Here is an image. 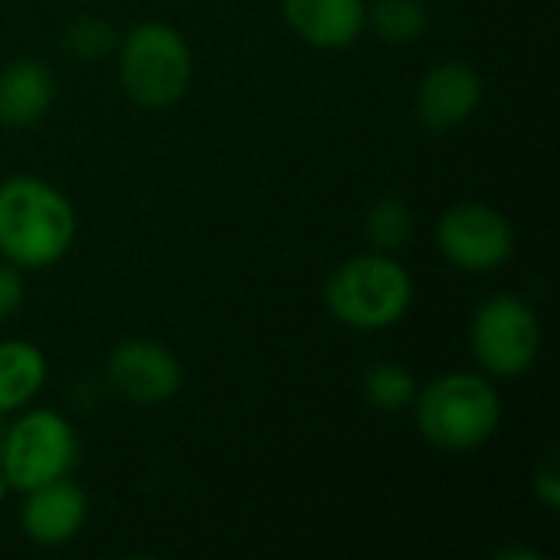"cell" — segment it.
<instances>
[{"label": "cell", "mask_w": 560, "mask_h": 560, "mask_svg": "<svg viewBox=\"0 0 560 560\" xmlns=\"http://www.w3.org/2000/svg\"><path fill=\"white\" fill-rule=\"evenodd\" d=\"M75 240V210L49 180L16 174L0 184V256L16 269L59 262Z\"/></svg>", "instance_id": "1"}, {"label": "cell", "mask_w": 560, "mask_h": 560, "mask_svg": "<svg viewBox=\"0 0 560 560\" xmlns=\"http://www.w3.org/2000/svg\"><path fill=\"white\" fill-rule=\"evenodd\" d=\"M535 495L545 509H560V472L555 456H548L538 469H535Z\"/></svg>", "instance_id": "19"}, {"label": "cell", "mask_w": 560, "mask_h": 560, "mask_svg": "<svg viewBox=\"0 0 560 560\" xmlns=\"http://www.w3.org/2000/svg\"><path fill=\"white\" fill-rule=\"evenodd\" d=\"M3 433H7V423H3V417H0V446H3Z\"/></svg>", "instance_id": "21"}, {"label": "cell", "mask_w": 560, "mask_h": 560, "mask_svg": "<svg viewBox=\"0 0 560 560\" xmlns=\"http://www.w3.org/2000/svg\"><path fill=\"white\" fill-rule=\"evenodd\" d=\"M282 16L315 49H345L368 30L364 0H282Z\"/></svg>", "instance_id": "11"}, {"label": "cell", "mask_w": 560, "mask_h": 560, "mask_svg": "<svg viewBox=\"0 0 560 560\" xmlns=\"http://www.w3.org/2000/svg\"><path fill=\"white\" fill-rule=\"evenodd\" d=\"M23 305V276L7 259L0 262V325L13 318Z\"/></svg>", "instance_id": "18"}, {"label": "cell", "mask_w": 560, "mask_h": 560, "mask_svg": "<svg viewBox=\"0 0 560 560\" xmlns=\"http://www.w3.org/2000/svg\"><path fill=\"white\" fill-rule=\"evenodd\" d=\"M105 377L121 400L135 407H161L180 390L184 368L167 345L154 338H128L108 351Z\"/></svg>", "instance_id": "8"}, {"label": "cell", "mask_w": 560, "mask_h": 560, "mask_svg": "<svg viewBox=\"0 0 560 560\" xmlns=\"http://www.w3.org/2000/svg\"><path fill=\"white\" fill-rule=\"evenodd\" d=\"M469 348L489 377H522L541 351L538 312L518 295L486 299L472 315Z\"/></svg>", "instance_id": "6"}, {"label": "cell", "mask_w": 560, "mask_h": 560, "mask_svg": "<svg viewBox=\"0 0 560 560\" xmlns=\"http://www.w3.org/2000/svg\"><path fill=\"white\" fill-rule=\"evenodd\" d=\"M7 492H10V486H7V479H3V472H0V502L7 499Z\"/></svg>", "instance_id": "20"}, {"label": "cell", "mask_w": 560, "mask_h": 560, "mask_svg": "<svg viewBox=\"0 0 560 560\" xmlns=\"http://www.w3.org/2000/svg\"><path fill=\"white\" fill-rule=\"evenodd\" d=\"M118 39L121 36L115 33L112 23L98 20V16H79L62 33V49L79 62H98L118 49Z\"/></svg>", "instance_id": "17"}, {"label": "cell", "mask_w": 560, "mask_h": 560, "mask_svg": "<svg viewBox=\"0 0 560 560\" xmlns=\"http://www.w3.org/2000/svg\"><path fill=\"white\" fill-rule=\"evenodd\" d=\"M364 233L368 243L381 253H394L400 249L410 236H413V213L404 200L397 197H384L371 207L368 220H364Z\"/></svg>", "instance_id": "16"}, {"label": "cell", "mask_w": 560, "mask_h": 560, "mask_svg": "<svg viewBox=\"0 0 560 560\" xmlns=\"http://www.w3.org/2000/svg\"><path fill=\"white\" fill-rule=\"evenodd\" d=\"M335 322L354 331L394 328L413 305V279L390 253H361L335 266L322 289Z\"/></svg>", "instance_id": "3"}, {"label": "cell", "mask_w": 560, "mask_h": 560, "mask_svg": "<svg viewBox=\"0 0 560 560\" xmlns=\"http://www.w3.org/2000/svg\"><path fill=\"white\" fill-rule=\"evenodd\" d=\"M417 430L427 443L446 453H469L486 446L502 427V397L495 384L472 371H450L417 387Z\"/></svg>", "instance_id": "2"}, {"label": "cell", "mask_w": 560, "mask_h": 560, "mask_svg": "<svg viewBox=\"0 0 560 560\" xmlns=\"http://www.w3.org/2000/svg\"><path fill=\"white\" fill-rule=\"evenodd\" d=\"M20 505V528L39 548L69 545L89 522V495L66 479H52L23 492Z\"/></svg>", "instance_id": "10"}, {"label": "cell", "mask_w": 560, "mask_h": 560, "mask_svg": "<svg viewBox=\"0 0 560 560\" xmlns=\"http://www.w3.org/2000/svg\"><path fill=\"white\" fill-rule=\"evenodd\" d=\"M118 79L125 95L141 108L177 105L194 79V52L171 23L148 20L118 39Z\"/></svg>", "instance_id": "4"}, {"label": "cell", "mask_w": 560, "mask_h": 560, "mask_svg": "<svg viewBox=\"0 0 560 560\" xmlns=\"http://www.w3.org/2000/svg\"><path fill=\"white\" fill-rule=\"evenodd\" d=\"M56 102V75L39 59H13L0 69V125L30 128Z\"/></svg>", "instance_id": "12"}, {"label": "cell", "mask_w": 560, "mask_h": 560, "mask_svg": "<svg viewBox=\"0 0 560 560\" xmlns=\"http://www.w3.org/2000/svg\"><path fill=\"white\" fill-rule=\"evenodd\" d=\"M436 246L443 259L463 272L482 276L502 269L515 253V230L509 217L489 203L469 200L450 207L436 223Z\"/></svg>", "instance_id": "7"}, {"label": "cell", "mask_w": 560, "mask_h": 560, "mask_svg": "<svg viewBox=\"0 0 560 560\" xmlns=\"http://www.w3.org/2000/svg\"><path fill=\"white\" fill-rule=\"evenodd\" d=\"M75 459V430L56 410H26L3 433L0 472L13 492H30L52 479H66Z\"/></svg>", "instance_id": "5"}, {"label": "cell", "mask_w": 560, "mask_h": 560, "mask_svg": "<svg viewBox=\"0 0 560 560\" xmlns=\"http://www.w3.org/2000/svg\"><path fill=\"white\" fill-rule=\"evenodd\" d=\"M46 358L23 338L0 341V417L23 410L46 384Z\"/></svg>", "instance_id": "13"}, {"label": "cell", "mask_w": 560, "mask_h": 560, "mask_svg": "<svg viewBox=\"0 0 560 560\" xmlns=\"http://www.w3.org/2000/svg\"><path fill=\"white\" fill-rule=\"evenodd\" d=\"M368 26L381 43L407 46L417 43L430 26V10L423 0H374L368 7Z\"/></svg>", "instance_id": "14"}, {"label": "cell", "mask_w": 560, "mask_h": 560, "mask_svg": "<svg viewBox=\"0 0 560 560\" xmlns=\"http://www.w3.org/2000/svg\"><path fill=\"white\" fill-rule=\"evenodd\" d=\"M482 75L459 59L433 66L417 85V121L430 131H453L466 125L482 105Z\"/></svg>", "instance_id": "9"}, {"label": "cell", "mask_w": 560, "mask_h": 560, "mask_svg": "<svg viewBox=\"0 0 560 560\" xmlns=\"http://www.w3.org/2000/svg\"><path fill=\"white\" fill-rule=\"evenodd\" d=\"M364 397L381 413H400L417 397L413 374L397 361H377L364 371Z\"/></svg>", "instance_id": "15"}]
</instances>
